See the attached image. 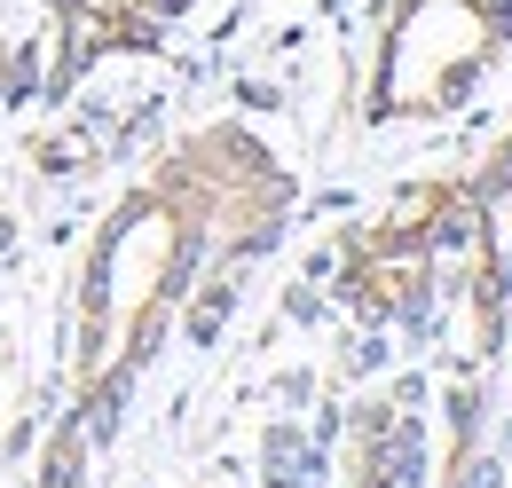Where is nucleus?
Segmentation results:
<instances>
[{"mask_svg": "<svg viewBox=\"0 0 512 488\" xmlns=\"http://www.w3.org/2000/svg\"><path fill=\"white\" fill-rule=\"evenodd\" d=\"M512 0H402L379 48L371 119H442L505 48Z\"/></svg>", "mask_w": 512, "mask_h": 488, "instance_id": "obj_1", "label": "nucleus"}, {"mask_svg": "<svg viewBox=\"0 0 512 488\" xmlns=\"http://www.w3.org/2000/svg\"><path fill=\"white\" fill-rule=\"evenodd\" d=\"M0 95H8V40H0Z\"/></svg>", "mask_w": 512, "mask_h": 488, "instance_id": "obj_2", "label": "nucleus"}]
</instances>
